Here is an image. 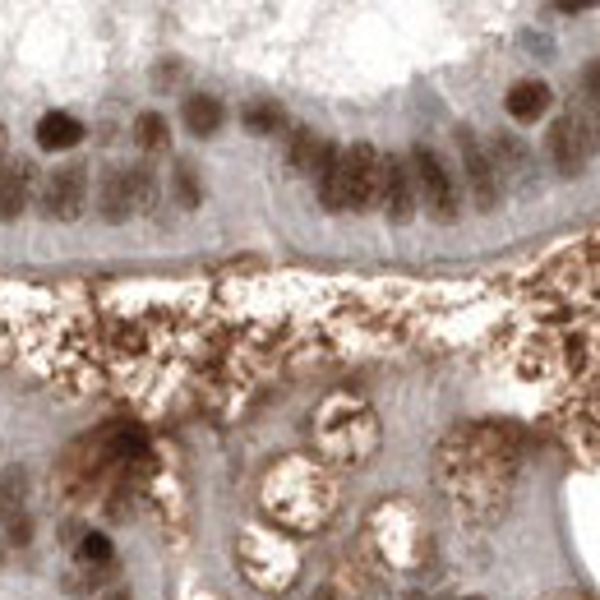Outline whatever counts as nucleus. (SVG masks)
<instances>
[{
  "label": "nucleus",
  "instance_id": "f257e3e1",
  "mask_svg": "<svg viewBox=\"0 0 600 600\" xmlns=\"http://www.w3.org/2000/svg\"><path fill=\"white\" fill-rule=\"evenodd\" d=\"M444 485L453 490L457 508L480 513V508H499L508 485V453L504 439L494 430H467L444 448Z\"/></svg>",
  "mask_w": 600,
  "mask_h": 600
},
{
  "label": "nucleus",
  "instance_id": "f03ea898",
  "mask_svg": "<svg viewBox=\"0 0 600 600\" xmlns=\"http://www.w3.org/2000/svg\"><path fill=\"white\" fill-rule=\"evenodd\" d=\"M264 513L287 531H314L333 513V480L310 457L277 462L264 480Z\"/></svg>",
  "mask_w": 600,
  "mask_h": 600
},
{
  "label": "nucleus",
  "instance_id": "7ed1b4c3",
  "mask_svg": "<svg viewBox=\"0 0 600 600\" xmlns=\"http://www.w3.org/2000/svg\"><path fill=\"white\" fill-rule=\"evenodd\" d=\"M319 199L328 213H365L379 199V153L370 144L333 148L319 171Z\"/></svg>",
  "mask_w": 600,
  "mask_h": 600
},
{
  "label": "nucleus",
  "instance_id": "20e7f679",
  "mask_svg": "<svg viewBox=\"0 0 600 600\" xmlns=\"http://www.w3.org/2000/svg\"><path fill=\"white\" fill-rule=\"evenodd\" d=\"M314 439H319V453L337 467H356L374 453L379 444V425H374V411L356 397H333L319 407V420H314Z\"/></svg>",
  "mask_w": 600,
  "mask_h": 600
},
{
  "label": "nucleus",
  "instance_id": "39448f33",
  "mask_svg": "<svg viewBox=\"0 0 600 600\" xmlns=\"http://www.w3.org/2000/svg\"><path fill=\"white\" fill-rule=\"evenodd\" d=\"M111 471L120 467H116V453H111V430H102V434H88V439H74L60 453L51 485H56V494L65 504H84V499H93V490Z\"/></svg>",
  "mask_w": 600,
  "mask_h": 600
},
{
  "label": "nucleus",
  "instance_id": "423d86ee",
  "mask_svg": "<svg viewBox=\"0 0 600 600\" xmlns=\"http://www.w3.org/2000/svg\"><path fill=\"white\" fill-rule=\"evenodd\" d=\"M407 167H411V180H416L420 204L430 208V217L453 222L457 217V185H453V176H448L444 157L434 153L430 144H416L411 148V157H407Z\"/></svg>",
  "mask_w": 600,
  "mask_h": 600
},
{
  "label": "nucleus",
  "instance_id": "0eeeda50",
  "mask_svg": "<svg viewBox=\"0 0 600 600\" xmlns=\"http://www.w3.org/2000/svg\"><path fill=\"white\" fill-rule=\"evenodd\" d=\"M240 568L250 573V582L277 591L296 577V550L282 536H245L240 540Z\"/></svg>",
  "mask_w": 600,
  "mask_h": 600
},
{
  "label": "nucleus",
  "instance_id": "6e6552de",
  "mask_svg": "<svg viewBox=\"0 0 600 600\" xmlns=\"http://www.w3.org/2000/svg\"><path fill=\"white\" fill-rule=\"evenodd\" d=\"M153 194H157L153 167H111L102 176V217L107 222H125L130 213L153 204Z\"/></svg>",
  "mask_w": 600,
  "mask_h": 600
},
{
  "label": "nucleus",
  "instance_id": "1a4fd4ad",
  "mask_svg": "<svg viewBox=\"0 0 600 600\" xmlns=\"http://www.w3.org/2000/svg\"><path fill=\"white\" fill-rule=\"evenodd\" d=\"M591 153H596V139H591V125L582 111H568V116H559L550 125V157L564 176H577L587 167Z\"/></svg>",
  "mask_w": 600,
  "mask_h": 600
},
{
  "label": "nucleus",
  "instance_id": "9d476101",
  "mask_svg": "<svg viewBox=\"0 0 600 600\" xmlns=\"http://www.w3.org/2000/svg\"><path fill=\"white\" fill-rule=\"evenodd\" d=\"M457 153H462V171H467V185H471L476 208L480 213H494L499 194H504V185H499V167H494L490 153L476 144V134L471 130H457Z\"/></svg>",
  "mask_w": 600,
  "mask_h": 600
},
{
  "label": "nucleus",
  "instance_id": "9b49d317",
  "mask_svg": "<svg viewBox=\"0 0 600 600\" xmlns=\"http://www.w3.org/2000/svg\"><path fill=\"white\" fill-rule=\"evenodd\" d=\"M84 199H88V167H79V162L56 167L47 176V185H42V208L56 222H74L84 213Z\"/></svg>",
  "mask_w": 600,
  "mask_h": 600
},
{
  "label": "nucleus",
  "instance_id": "f8f14e48",
  "mask_svg": "<svg viewBox=\"0 0 600 600\" xmlns=\"http://www.w3.org/2000/svg\"><path fill=\"white\" fill-rule=\"evenodd\" d=\"M379 204L393 222H411L416 213V180L397 153H379Z\"/></svg>",
  "mask_w": 600,
  "mask_h": 600
},
{
  "label": "nucleus",
  "instance_id": "ddd939ff",
  "mask_svg": "<svg viewBox=\"0 0 600 600\" xmlns=\"http://www.w3.org/2000/svg\"><path fill=\"white\" fill-rule=\"evenodd\" d=\"M28 194H33V162L0 167V222H14V217L24 213Z\"/></svg>",
  "mask_w": 600,
  "mask_h": 600
},
{
  "label": "nucleus",
  "instance_id": "4468645a",
  "mask_svg": "<svg viewBox=\"0 0 600 600\" xmlns=\"http://www.w3.org/2000/svg\"><path fill=\"white\" fill-rule=\"evenodd\" d=\"M337 144H328L324 134H314V130H296L291 134V144H287V162L296 176H319L324 171V162L333 157Z\"/></svg>",
  "mask_w": 600,
  "mask_h": 600
},
{
  "label": "nucleus",
  "instance_id": "2eb2a0df",
  "mask_svg": "<svg viewBox=\"0 0 600 600\" xmlns=\"http://www.w3.org/2000/svg\"><path fill=\"white\" fill-rule=\"evenodd\" d=\"M545 111H550V84L522 79V84L508 88V116L513 120H540Z\"/></svg>",
  "mask_w": 600,
  "mask_h": 600
},
{
  "label": "nucleus",
  "instance_id": "dca6fc26",
  "mask_svg": "<svg viewBox=\"0 0 600 600\" xmlns=\"http://www.w3.org/2000/svg\"><path fill=\"white\" fill-rule=\"evenodd\" d=\"M79 139H84V125H79L70 111H47V116L37 120V144L51 148V153H56V148H74Z\"/></svg>",
  "mask_w": 600,
  "mask_h": 600
},
{
  "label": "nucleus",
  "instance_id": "f3484780",
  "mask_svg": "<svg viewBox=\"0 0 600 600\" xmlns=\"http://www.w3.org/2000/svg\"><path fill=\"white\" fill-rule=\"evenodd\" d=\"M222 116H227V111H222V102H217V97H190V102H185V125H190V134H199V139H208V134H217L222 130Z\"/></svg>",
  "mask_w": 600,
  "mask_h": 600
},
{
  "label": "nucleus",
  "instance_id": "a211bd4d",
  "mask_svg": "<svg viewBox=\"0 0 600 600\" xmlns=\"http://www.w3.org/2000/svg\"><path fill=\"white\" fill-rule=\"evenodd\" d=\"M240 120H245V130H254V134H277L287 125V116H282L277 102H250V107L240 111Z\"/></svg>",
  "mask_w": 600,
  "mask_h": 600
},
{
  "label": "nucleus",
  "instance_id": "6ab92c4d",
  "mask_svg": "<svg viewBox=\"0 0 600 600\" xmlns=\"http://www.w3.org/2000/svg\"><path fill=\"white\" fill-rule=\"evenodd\" d=\"M134 139L144 153H162L167 148V120L157 116V111H144V116L134 120Z\"/></svg>",
  "mask_w": 600,
  "mask_h": 600
},
{
  "label": "nucleus",
  "instance_id": "aec40b11",
  "mask_svg": "<svg viewBox=\"0 0 600 600\" xmlns=\"http://www.w3.org/2000/svg\"><path fill=\"white\" fill-rule=\"evenodd\" d=\"M24 485H28L24 471H5V476H0V522L14 517V508H19V499H24Z\"/></svg>",
  "mask_w": 600,
  "mask_h": 600
},
{
  "label": "nucleus",
  "instance_id": "412c9836",
  "mask_svg": "<svg viewBox=\"0 0 600 600\" xmlns=\"http://www.w3.org/2000/svg\"><path fill=\"white\" fill-rule=\"evenodd\" d=\"M79 559L84 564H93V568H102V564H111V540L107 536H84V545H79Z\"/></svg>",
  "mask_w": 600,
  "mask_h": 600
},
{
  "label": "nucleus",
  "instance_id": "4be33fe9",
  "mask_svg": "<svg viewBox=\"0 0 600 600\" xmlns=\"http://www.w3.org/2000/svg\"><path fill=\"white\" fill-rule=\"evenodd\" d=\"M176 194L185 208H199V180H194V167L190 162H180L176 167Z\"/></svg>",
  "mask_w": 600,
  "mask_h": 600
},
{
  "label": "nucleus",
  "instance_id": "5701e85b",
  "mask_svg": "<svg viewBox=\"0 0 600 600\" xmlns=\"http://www.w3.org/2000/svg\"><path fill=\"white\" fill-rule=\"evenodd\" d=\"M97 600H130V591L116 587V591H107V596H97Z\"/></svg>",
  "mask_w": 600,
  "mask_h": 600
}]
</instances>
